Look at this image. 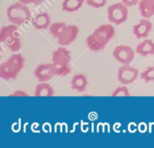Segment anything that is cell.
<instances>
[{"instance_id":"cell-1","label":"cell","mask_w":154,"mask_h":148,"mask_svg":"<svg viewBox=\"0 0 154 148\" xmlns=\"http://www.w3.org/2000/svg\"><path fill=\"white\" fill-rule=\"evenodd\" d=\"M116 30L111 23L103 24L97 27L91 34L87 37V46L94 52L100 51L106 48L108 42L114 38Z\"/></svg>"},{"instance_id":"cell-2","label":"cell","mask_w":154,"mask_h":148,"mask_svg":"<svg viewBox=\"0 0 154 148\" xmlns=\"http://www.w3.org/2000/svg\"><path fill=\"white\" fill-rule=\"evenodd\" d=\"M49 31L56 39L58 44L62 47H67L74 42L79 33V29L77 25L67 24L64 22H52Z\"/></svg>"},{"instance_id":"cell-3","label":"cell","mask_w":154,"mask_h":148,"mask_svg":"<svg viewBox=\"0 0 154 148\" xmlns=\"http://www.w3.org/2000/svg\"><path fill=\"white\" fill-rule=\"evenodd\" d=\"M24 58L19 53L13 54L0 66V78L5 81L15 79L24 67Z\"/></svg>"},{"instance_id":"cell-4","label":"cell","mask_w":154,"mask_h":148,"mask_svg":"<svg viewBox=\"0 0 154 148\" xmlns=\"http://www.w3.org/2000/svg\"><path fill=\"white\" fill-rule=\"evenodd\" d=\"M52 64L55 67L58 76H66L71 72V52L65 47L60 46L52 52Z\"/></svg>"},{"instance_id":"cell-5","label":"cell","mask_w":154,"mask_h":148,"mask_svg":"<svg viewBox=\"0 0 154 148\" xmlns=\"http://www.w3.org/2000/svg\"><path fill=\"white\" fill-rule=\"evenodd\" d=\"M0 41L12 52L19 51L22 48V40L18 32V26L13 23L3 26L0 31Z\"/></svg>"},{"instance_id":"cell-6","label":"cell","mask_w":154,"mask_h":148,"mask_svg":"<svg viewBox=\"0 0 154 148\" xmlns=\"http://www.w3.org/2000/svg\"><path fill=\"white\" fill-rule=\"evenodd\" d=\"M6 15L8 21L17 26H21L32 19V13L27 4H23L20 1L8 6Z\"/></svg>"},{"instance_id":"cell-7","label":"cell","mask_w":154,"mask_h":148,"mask_svg":"<svg viewBox=\"0 0 154 148\" xmlns=\"http://www.w3.org/2000/svg\"><path fill=\"white\" fill-rule=\"evenodd\" d=\"M129 10L123 2H118L111 4L107 8V19L110 22L120 25L125 22L128 19Z\"/></svg>"},{"instance_id":"cell-8","label":"cell","mask_w":154,"mask_h":148,"mask_svg":"<svg viewBox=\"0 0 154 148\" xmlns=\"http://www.w3.org/2000/svg\"><path fill=\"white\" fill-rule=\"evenodd\" d=\"M139 76V70L130 65H123L118 68L117 79L123 85H128L136 81Z\"/></svg>"},{"instance_id":"cell-9","label":"cell","mask_w":154,"mask_h":148,"mask_svg":"<svg viewBox=\"0 0 154 148\" xmlns=\"http://www.w3.org/2000/svg\"><path fill=\"white\" fill-rule=\"evenodd\" d=\"M134 56L135 51L128 45H118L113 51V57L122 65H130Z\"/></svg>"},{"instance_id":"cell-10","label":"cell","mask_w":154,"mask_h":148,"mask_svg":"<svg viewBox=\"0 0 154 148\" xmlns=\"http://www.w3.org/2000/svg\"><path fill=\"white\" fill-rule=\"evenodd\" d=\"M55 75H57L56 69L52 63L41 64L34 69V76L40 83L48 82Z\"/></svg>"},{"instance_id":"cell-11","label":"cell","mask_w":154,"mask_h":148,"mask_svg":"<svg viewBox=\"0 0 154 148\" xmlns=\"http://www.w3.org/2000/svg\"><path fill=\"white\" fill-rule=\"evenodd\" d=\"M152 30V22L147 19L143 18L139 21L138 23L134 25L133 32L137 39H146L149 33Z\"/></svg>"},{"instance_id":"cell-12","label":"cell","mask_w":154,"mask_h":148,"mask_svg":"<svg viewBox=\"0 0 154 148\" xmlns=\"http://www.w3.org/2000/svg\"><path fill=\"white\" fill-rule=\"evenodd\" d=\"M32 24L36 30H47L51 24V17L46 12L39 13L32 20Z\"/></svg>"},{"instance_id":"cell-13","label":"cell","mask_w":154,"mask_h":148,"mask_svg":"<svg viewBox=\"0 0 154 148\" xmlns=\"http://www.w3.org/2000/svg\"><path fill=\"white\" fill-rule=\"evenodd\" d=\"M71 88L79 93H83L87 90L88 85V80L83 74H77L72 77L70 82Z\"/></svg>"},{"instance_id":"cell-14","label":"cell","mask_w":154,"mask_h":148,"mask_svg":"<svg viewBox=\"0 0 154 148\" xmlns=\"http://www.w3.org/2000/svg\"><path fill=\"white\" fill-rule=\"evenodd\" d=\"M135 51L142 57L152 56L154 55V41L149 39H144V40L137 45Z\"/></svg>"},{"instance_id":"cell-15","label":"cell","mask_w":154,"mask_h":148,"mask_svg":"<svg viewBox=\"0 0 154 148\" xmlns=\"http://www.w3.org/2000/svg\"><path fill=\"white\" fill-rule=\"evenodd\" d=\"M139 11L143 18H151L154 15V0H140Z\"/></svg>"},{"instance_id":"cell-16","label":"cell","mask_w":154,"mask_h":148,"mask_svg":"<svg viewBox=\"0 0 154 148\" xmlns=\"http://www.w3.org/2000/svg\"><path fill=\"white\" fill-rule=\"evenodd\" d=\"M54 95V90L51 84L47 82L40 83L36 85L34 90V96L36 97H52Z\"/></svg>"},{"instance_id":"cell-17","label":"cell","mask_w":154,"mask_h":148,"mask_svg":"<svg viewBox=\"0 0 154 148\" xmlns=\"http://www.w3.org/2000/svg\"><path fill=\"white\" fill-rule=\"evenodd\" d=\"M86 0H63L61 4V9L65 12L73 13L79 10Z\"/></svg>"},{"instance_id":"cell-18","label":"cell","mask_w":154,"mask_h":148,"mask_svg":"<svg viewBox=\"0 0 154 148\" xmlns=\"http://www.w3.org/2000/svg\"><path fill=\"white\" fill-rule=\"evenodd\" d=\"M141 79L146 83L154 82V66L148 67L144 71L141 73Z\"/></svg>"},{"instance_id":"cell-19","label":"cell","mask_w":154,"mask_h":148,"mask_svg":"<svg viewBox=\"0 0 154 148\" xmlns=\"http://www.w3.org/2000/svg\"><path fill=\"white\" fill-rule=\"evenodd\" d=\"M113 97H129L131 96L130 94V92L128 90V88L125 86V85H123V86H119L117 87L111 94Z\"/></svg>"},{"instance_id":"cell-20","label":"cell","mask_w":154,"mask_h":148,"mask_svg":"<svg viewBox=\"0 0 154 148\" xmlns=\"http://www.w3.org/2000/svg\"><path fill=\"white\" fill-rule=\"evenodd\" d=\"M107 0H86V3L88 6L93 8H102L106 4Z\"/></svg>"},{"instance_id":"cell-21","label":"cell","mask_w":154,"mask_h":148,"mask_svg":"<svg viewBox=\"0 0 154 148\" xmlns=\"http://www.w3.org/2000/svg\"><path fill=\"white\" fill-rule=\"evenodd\" d=\"M21 3L24 4H41L44 2V0H19Z\"/></svg>"},{"instance_id":"cell-22","label":"cell","mask_w":154,"mask_h":148,"mask_svg":"<svg viewBox=\"0 0 154 148\" xmlns=\"http://www.w3.org/2000/svg\"><path fill=\"white\" fill-rule=\"evenodd\" d=\"M122 2L128 7H132L139 4L140 0H122Z\"/></svg>"},{"instance_id":"cell-23","label":"cell","mask_w":154,"mask_h":148,"mask_svg":"<svg viewBox=\"0 0 154 148\" xmlns=\"http://www.w3.org/2000/svg\"><path fill=\"white\" fill-rule=\"evenodd\" d=\"M9 96H10V97H13V96H28V94H27L26 92L19 90V91H15V92H14L13 93L9 94Z\"/></svg>"}]
</instances>
